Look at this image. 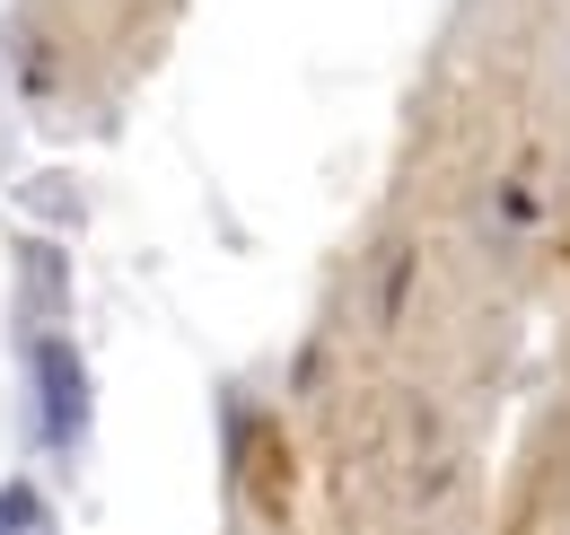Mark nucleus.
<instances>
[{"label":"nucleus","instance_id":"obj_1","mask_svg":"<svg viewBox=\"0 0 570 535\" xmlns=\"http://www.w3.org/2000/svg\"><path fill=\"white\" fill-rule=\"evenodd\" d=\"M36 387H45V430L53 448H71L88 421V387H79V351L71 342H36Z\"/></svg>","mask_w":570,"mask_h":535}]
</instances>
